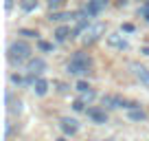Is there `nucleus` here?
I'll list each match as a JSON object with an SVG mask.
<instances>
[{"label": "nucleus", "instance_id": "obj_1", "mask_svg": "<svg viewBox=\"0 0 149 141\" xmlns=\"http://www.w3.org/2000/svg\"><path fill=\"white\" fill-rule=\"evenodd\" d=\"M92 70V57L86 55V53L77 51L68 62V73L70 75H88Z\"/></svg>", "mask_w": 149, "mask_h": 141}, {"label": "nucleus", "instance_id": "obj_2", "mask_svg": "<svg viewBox=\"0 0 149 141\" xmlns=\"http://www.w3.org/2000/svg\"><path fill=\"white\" fill-rule=\"evenodd\" d=\"M29 55H31V47H29L26 42H22V40L13 42L9 47V53H7V57H9L11 64H20V62H24Z\"/></svg>", "mask_w": 149, "mask_h": 141}, {"label": "nucleus", "instance_id": "obj_3", "mask_svg": "<svg viewBox=\"0 0 149 141\" xmlns=\"http://www.w3.org/2000/svg\"><path fill=\"white\" fill-rule=\"evenodd\" d=\"M44 70H46V62L42 60V57H33V60H29V64H26V73H29V80L26 82H35L37 80V75H42Z\"/></svg>", "mask_w": 149, "mask_h": 141}, {"label": "nucleus", "instance_id": "obj_4", "mask_svg": "<svg viewBox=\"0 0 149 141\" xmlns=\"http://www.w3.org/2000/svg\"><path fill=\"white\" fill-rule=\"evenodd\" d=\"M103 33H105V27H103L101 22H94V24H90V27L84 31V38H81V40H84V44L88 47V44H94V42H97Z\"/></svg>", "mask_w": 149, "mask_h": 141}, {"label": "nucleus", "instance_id": "obj_5", "mask_svg": "<svg viewBox=\"0 0 149 141\" xmlns=\"http://www.w3.org/2000/svg\"><path fill=\"white\" fill-rule=\"evenodd\" d=\"M105 7H107V0H88V5H86L84 13L90 16V18H94V16H99Z\"/></svg>", "mask_w": 149, "mask_h": 141}, {"label": "nucleus", "instance_id": "obj_6", "mask_svg": "<svg viewBox=\"0 0 149 141\" xmlns=\"http://www.w3.org/2000/svg\"><path fill=\"white\" fill-rule=\"evenodd\" d=\"M132 73H134L136 80H140V84L149 86V70H147V66H143V64H138V62H134V64H132Z\"/></svg>", "mask_w": 149, "mask_h": 141}, {"label": "nucleus", "instance_id": "obj_7", "mask_svg": "<svg viewBox=\"0 0 149 141\" xmlns=\"http://www.w3.org/2000/svg\"><path fill=\"white\" fill-rule=\"evenodd\" d=\"M107 44H110V47H114V49H118V51H125V49L130 47V44H127V40L123 38L121 33H110V35H107Z\"/></svg>", "mask_w": 149, "mask_h": 141}, {"label": "nucleus", "instance_id": "obj_8", "mask_svg": "<svg viewBox=\"0 0 149 141\" xmlns=\"http://www.w3.org/2000/svg\"><path fill=\"white\" fill-rule=\"evenodd\" d=\"M86 113H88V117L92 119V123H105V121H107L105 110H103V108H99V106H92V108H88Z\"/></svg>", "mask_w": 149, "mask_h": 141}, {"label": "nucleus", "instance_id": "obj_9", "mask_svg": "<svg viewBox=\"0 0 149 141\" xmlns=\"http://www.w3.org/2000/svg\"><path fill=\"white\" fill-rule=\"evenodd\" d=\"M59 126H61V130L66 132V135H74V132L79 130V123H77V119H70V117H64L59 121Z\"/></svg>", "mask_w": 149, "mask_h": 141}, {"label": "nucleus", "instance_id": "obj_10", "mask_svg": "<svg viewBox=\"0 0 149 141\" xmlns=\"http://www.w3.org/2000/svg\"><path fill=\"white\" fill-rule=\"evenodd\" d=\"M33 90H35V95L44 97V95L48 93V82H46V80H42V77H37V80L33 82Z\"/></svg>", "mask_w": 149, "mask_h": 141}, {"label": "nucleus", "instance_id": "obj_11", "mask_svg": "<svg viewBox=\"0 0 149 141\" xmlns=\"http://www.w3.org/2000/svg\"><path fill=\"white\" fill-rule=\"evenodd\" d=\"M68 38H72V31L68 27H57L55 29V40L57 42H66Z\"/></svg>", "mask_w": 149, "mask_h": 141}, {"label": "nucleus", "instance_id": "obj_12", "mask_svg": "<svg viewBox=\"0 0 149 141\" xmlns=\"http://www.w3.org/2000/svg\"><path fill=\"white\" fill-rule=\"evenodd\" d=\"M130 119H132V121H143V119H147V113H145L140 106H138V108H132L130 110Z\"/></svg>", "mask_w": 149, "mask_h": 141}, {"label": "nucleus", "instance_id": "obj_13", "mask_svg": "<svg viewBox=\"0 0 149 141\" xmlns=\"http://www.w3.org/2000/svg\"><path fill=\"white\" fill-rule=\"evenodd\" d=\"M7 104H9V113L15 115L22 110V102H11V93H7Z\"/></svg>", "mask_w": 149, "mask_h": 141}, {"label": "nucleus", "instance_id": "obj_14", "mask_svg": "<svg viewBox=\"0 0 149 141\" xmlns=\"http://www.w3.org/2000/svg\"><path fill=\"white\" fill-rule=\"evenodd\" d=\"M20 7L22 11H33L37 7V0H20Z\"/></svg>", "mask_w": 149, "mask_h": 141}, {"label": "nucleus", "instance_id": "obj_15", "mask_svg": "<svg viewBox=\"0 0 149 141\" xmlns=\"http://www.w3.org/2000/svg\"><path fill=\"white\" fill-rule=\"evenodd\" d=\"M66 18H72V13H57V11L51 13V20H55V22H61V20H66Z\"/></svg>", "mask_w": 149, "mask_h": 141}, {"label": "nucleus", "instance_id": "obj_16", "mask_svg": "<svg viewBox=\"0 0 149 141\" xmlns=\"http://www.w3.org/2000/svg\"><path fill=\"white\" fill-rule=\"evenodd\" d=\"M64 5H66V0H48V7H51V11H55V9H61Z\"/></svg>", "mask_w": 149, "mask_h": 141}, {"label": "nucleus", "instance_id": "obj_17", "mask_svg": "<svg viewBox=\"0 0 149 141\" xmlns=\"http://www.w3.org/2000/svg\"><path fill=\"white\" fill-rule=\"evenodd\" d=\"M37 47H40V51H44V53H51V51H53V44H51V42H44V40H40V42H37Z\"/></svg>", "mask_w": 149, "mask_h": 141}, {"label": "nucleus", "instance_id": "obj_18", "mask_svg": "<svg viewBox=\"0 0 149 141\" xmlns=\"http://www.w3.org/2000/svg\"><path fill=\"white\" fill-rule=\"evenodd\" d=\"M138 13H140V16H143V18H145V20L149 22V0H147V2H145V5L140 7V9H138Z\"/></svg>", "mask_w": 149, "mask_h": 141}, {"label": "nucleus", "instance_id": "obj_19", "mask_svg": "<svg viewBox=\"0 0 149 141\" xmlns=\"http://www.w3.org/2000/svg\"><path fill=\"white\" fill-rule=\"evenodd\" d=\"M77 90H79V93H86V90H90V84H88V82H84V80L77 82Z\"/></svg>", "mask_w": 149, "mask_h": 141}, {"label": "nucleus", "instance_id": "obj_20", "mask_svg": "<svg viewBox=\"0 0 149 141\" xmlns=\"http://www.w3.org/2000/svg\"><path fill=\"white\" fill-rule=\"evenodd\" d=\"M20 35H24V38H35L37 33L31 31V29H20Z\"/></svg>", "mask_w": 149, "mask_h": 141}, {"label": "nucleus", "instance_id": "obj_21", "mask_svg": "<svg viewBox=\"0 0 149 141\" xmlns=\"http://www.w3.org/2000/svg\"><path fill=\"white\" fill-rule=\"evenodd\" d=\"M81 95H84V97H81L84 102H92L94 99V90H86V93H81Z\"/></svg>", "mask_w": 149, "mask_h": 141}, {"label": "nucleus", "instance_id": "obj_22", "mask_svg": "<svg viewBox=\"0 0 149 141\" xmlns=\"http://www.w3.org/2000/svg\"><path fill=\"white\" fill-rule=\"evenodd\" d=\"M72 108H74V110H84V108H86V102H84V99H77V102L72 104Z\"/></svg>", "mask_w": 149, "mask_h": 141}, {"label": "nucleus", "instance_id": "obj_23", "mask_svg": "<svg viewBox=\"0 0 149 141\" xmlns=\"http://www.w3.org/2000/svg\"><path fill=\"white\" fill-rule=\"evenodd\" d=\"M11 82H13V84H18V86H22L24 84V80L20 75H11Z\"/></svg>", "mask_w": 149, "mask_h": 141}, {"label": "nucleus", "instance_id": "obj_24", "mask_svg": "<svg viewBox=\"0 0 149 141\" xmlns=\"http://www.w3.org/2000/svg\"><path fill=\"white\" fill-rule=\"evenodd\" d=\"M123 31H125V33H132V31H134V24H132V22H125V24H123Z\"/></svg>", "mask_w": 149, "mask_h": 141}, {"label": "nucleus", "instance_id": "obj_25", "mask_svg": "<svg viewBox=\"0 0 149 141\" xmlns=\"http://www.w3.org/2000/svg\"><path fill=\"white\" fill-rule=\"evenodd\" d=\"M143 53H145V55H149V47H145V49H143Z\"/></svg>", "mask_w": 149, "mask_h": 141}, {"label": "nucleus", "instance_id": "obj_26", "mask_svg": "<svg viewBox=\"0 0 149 141\" xmlns=\"http://www.w3.org/2000/svg\"><path fill=\"white\" fill-rule=\"evenodd\" d=\"M127 2H130V0H118V5H127Z\"/></svg>", "mask_w": 149, "mask_h": 141}, {"label": "nucleus", "instance_id": "obj_27", "mask_svg": "<svg viewBox=\"0 0 149 141\" xmlns=\"http://www.w3.org/2000/svg\"><path fill=\"white\" fill-rule=\"evenodd\" d=\"M59 141H66V139H59Z\"/></svg>", "mask_w": 149, "mask_h": 141}]
</instances>
